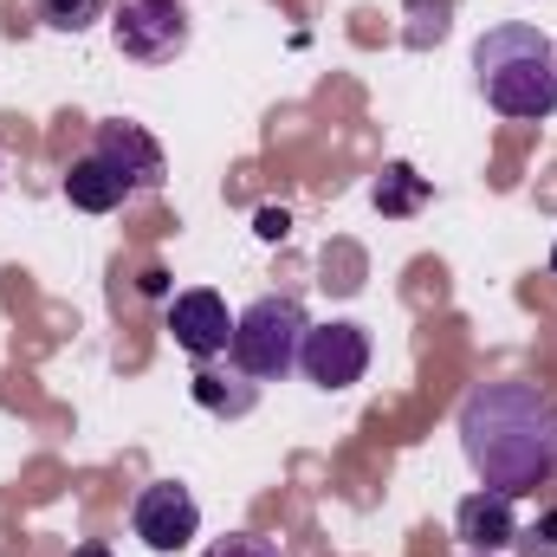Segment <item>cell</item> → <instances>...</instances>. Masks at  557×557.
I'll return each instance as SVG.
<instances>
[{
  "label": "cell",
  "instance_id": "1",
  "mask_svg": "<svg viewBox=\"0 0 557 557\" xmlns=\"http://www.w3.org/2000/svg\"><path fill=\"white\" fill-rule=\"evenodd\" d=\"M460 454L480 486L525 499L557 480V409L539 383H480L460 403Z\"/></svg>",
  "mask_w": 557,
  "mask_h": 557
},
{
  "label": "cell",
  "instance_id": "2",
  "mask_svg": "<svg viewBox=\"0 0 557 557\" xmlns=\"http://www.w3.org/2000/svg\"><path fill=\"white\" fill-rule=\"evenodd\" d=\"M473 72H480L486 104L512 124H545L557 111V46L525 20L493 26L473 46Z\"/></svg>",
  "mask_w": 557,
  "mask_h": 557
},
{
  "label": "cell",
  "instance_id": "3",
  "mask_svg": "<svg viewBox=\"0 0 557 557\" xmlns=\"http://www.w3.org/2000/svg\"><path fill=\"white\" fill-rule=\"evenodd\" d=\"M305 305L298 298H253L240 318H234V337H227V357L247 383H278L285 370H298V344H305Z\"/></svg>",
  "mask_w": 557,
  "mask_h": 557
},
{
  "label": "cell",
  "instance_id": "4",
  "mask_svg": "<svg viewBox=\"0 0 557 557\" xmlns=\"http://www.w3.org/2000/svg\"><path fill=\"white\" fill-rule=\"evenodd\" d=\"M111 33H117V52H124V59H137V65H169V59L188 46V7H182V0H117Z\"/></svg>",
  "mask_w": 557,
  "mask_h": 557
},
{
  "label": "cell",
  "instance_id": "5",
  "mask_svg": "<svg viewBox=\"0 0 557 557\" xmlns=\"http://www.w3.org/2000/svg\"><path fill=\"white\" fill-rule=\"evenodd\" d=\"M298 370H305V383H318V389H331V396L350 389V383H363V370H370V331L350 324V318L311 324L305 344H298Z\"/></svg>",
  "mask_w": 557,
  "mask_h": 557
},
{
  "label": "cell",
  "instance_id": "6",
  "mask_svg": "<svg viewBox=\"0 0 557 557\" xmlns=\"http://www.w3.org/2000/svg\"><path fill=\"white\" fill-rule=\"evenodd\" d=\"M131 532L143 539V552L169 557V552H182V545L201 532V506H195V493H188V486L156 480V486H143L137 506H131Z\"/></svg>",
  "mask_w": 557,
  "mask_h": 557
},
{
  "label": "cell",
  "instance_id": "7",
  "mask_svg": "<svg viewBox=\"0 0 557 557\" xmlns=\"http://www.w3.org/2000/svg\"><path fill=\"white\" fill-rule=\"evenodd\" d=\"M91 156H104V162L124 175V188H131V195H156V188L169 182L162 143L149 137L143 124H131V117H111V124H98V131H91Z\"/></svg>",
  "mask_w": 557,
  "mask_h": 557
},
{
  "label": "cell",
  "instance_id": "8",
  "mask_svg": "<svg viewBox=\"0 0 557 557\" xmlns=\"http://www.w3.org/2000/svg\"><path fill=\"white\" fill-rule=\"evenodd\" d=\"M169 337H175V350H188L195 363L221 357V350H227V337H234L227 298H221V292H208V285L175 292V305H169Z\"/></svg>",
  "mask_w": 557,
  "mask_h": 557
},
{
  "label": "cell",
  "instance_id": "9",
  "mask_svg": "<svg viewBox=\"0 0 557 557\" xmlns=\"http://www.w3.org/2000/svg\"><path fill=\"white\" fill-rule=\"evenodd\" d=\"M454 532H460V545H467L473 557L512 552V545H519V499H506V493L480 486V493H467V499H460Z\"/></svg>",
  "mask_w": 557,
  "mask_h": 557
},
{
  "label": "cell",
  "instance_id": "10",
  "mask_svg": "<svg viewBox=\"0 0 557 557\" xmlns=\"http://www.w3.org/2000/svg\"><path fill=\"white\" fill-rule=\"evenodd\" d=\"M65 201L72 208H85V214H111V208H124L131 201V188H124V175L104 162V156H78L72 162V175H65Z\"/></svg>",
  "mask_w": 557,
  "mask_h": 557
},
{
  "label": "cell",
  "instance_id": "11",
  "mask_svg": "<svg viewBox=\"0 0 557 557\" xmlns=\"http://www.w3.org/2000/svg\"><path fill=\"white\" fill-rule=\"evenodd\" d=\"M421 201H428V182H421L409 162H389L383 182H376V208L403 221V214H421Z\"/></svg>",
  "mask_w": 557,
  "mask_h": 557
},
{
  "label": "cell",
  "instance_id": "12",
  "mask_svg": "<svg viewBox=\"0 0 557 557\" xmlns=\"http://www.w3.org/2000/svg\"><path fill=\"white\" fill-rule=\"evenodd\" d=\"M104 7H111V0H39V20H46L52 33H85V26L104 20Z\"/></svg>",
  "mask_w": 557,
  "mask_h": 557
},
{
  "label": "cell",
  "instance_id": "13",
  "mask_svg": "<svg viewBox=\"0 0 557 557\" xmlns=\"http://www.w3.org/2000/svg\"><path fill=\"white\" fill-rule=\"evenodd\" d=\"M195 403L201 409H214V416H247L253 409V383H240V389H221V376H195Z\"/></svg>",
  "mask_w": 557,
  "mask_h": 557
},
{
  "label": "cell",
  "instance_id": "14",
  "mask_svg": "<svg viewBox=\"0 0 557 557\" xmlns=\"http://www.w3.org/2000/svg\"><path fill=\"white\" fill-rule=\"evenodd\" d=\"M201 557H278V545L260 539V532H227V539H214Z\"/></svg>",
  "mask_w": 557,
  "mask_h": 557
},
{
  "label": "cell",
  "instance_id": "15",
  "mask_svg": "<svg viewBox=\"0 0 557 557\" xmlns=\"http://www.w3.org/2000/svg\"><path fill=\"white\" fill-rule=\"evenodd\" d=\"M519 545H525V557H557V512H545L532 532H519Z\"/></svg>",
  "mask_w": 557,
  "mask_h": 557
},
{
  "label": "cell",
  "instance_id": "16",
  "mask_svg": "<svg viewBox=\"0 0 557 557\" xmlns=\"http://www.w3.org/2000/svg\"><path fill=\"white\" fill-rule=\"evenodd\" d=\"M292 234V214L285 208H260V240H285Z\"/></svg>",
  "mask_w": 557,
  "mask_h": 557
},
{
  "label": "cell",
  "instance_id": "17",
  "mask_svg": "<svg viewBox=\"0 0 557 557\" xmlns=\"http://www.w3.org/2000/svg\"><path fill=\"white\" fill-rule=\"evenodd\" d=\"M143 292H149V298H162V292H169V273H162V267H149V273H143Z\"/></svg>",
  "mask_w": 557,
  "mask_h": 557
},
{
  "label": "cell",
  "instance_id": "18",
  "mask_svg": "<svg viewBox=\"0 0 557 557\" xmlns=\"http://www.w3.org/2000/svg\"><path fill=\"white\" fill-rule=\"evenodd\" d=\"M72 557H111V552H104V545H78Z\"/></svg>",
  "mask_w": 557,
  "mask_h": 557
},
{
  "label": "cell",
  "instance_id": "19",
  "mask_svg": "<svg viewBox=\"0 0 557 557\" xmlns=\"http://www.w3.org/2000/svg\"><path fill=\"white\" fill-rule=\"evenodd\" d=\"M552 273H557V247H552Z\"/></svg>",
  "mask_w": 557,
  "mask_h": 557
}]
</instances>
